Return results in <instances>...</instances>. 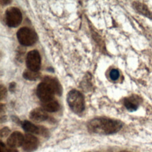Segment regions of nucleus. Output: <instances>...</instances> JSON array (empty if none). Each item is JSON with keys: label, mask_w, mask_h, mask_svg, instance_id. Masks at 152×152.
Instances as JSON below:
<instances>
[{"label": "nucleus", "mask_w": 152, "mask_h": 152, "mask_svg": "<svg viewBox=\"0 0 152 152\" xmlns=\"http://www.w3.org/2000/svg\"><path fill=\"white\" fill-rule=\"evenodd\" d=\"M24 137L20 132H14L12 133L7 140V144L11 148L17 147L23 145Z\"/></svg>", "instance_id": "obj_9"}, {"label": "nucleus", "mask_w": 152, "mask_h": 152, "mask_svg": "<svg viewBox=\"0 0 152 152\" xmlns=\"http://www.w3.org/2000/svg\"><path fill=\"white\" fill-rule=\"evenodd\" d=\"M23 148L26 152L34 151L38 145V140L31 134H26L24 136L23 143Z\"/></svg>", "instance_id": "obj_7"}, {"label": "nucleus", "mask_w": 152, "mask_h": 152, "mask_svg": "<svg viewBox=\"0 0 152 152\" xmlns=\"http://www.w3.org/2000/svg\"><path fill=\"white\" fill-rule=\"evenodd\" d=\"M22 14L16 7H10L5 12V22L10 27H17L22 21Z\"/></svg>", "instance_id": "obj_4"}, {"label": "nucleus", "mask_w": 152, "mask_h": 152, "mask_svg": "<svg viewBox=\"0 0 152 152\" xmlns=\"http://www.w3.org/2000/svg\"><path fill=\"white\" fill-rule=\"evenodd\" d=\"M141 101L142 99L140 96L137 95H132L129 97L125 99L124 103L125 107L129 111L133 112L138 109Z\"/></svg>", "instance_id": "obj_8"}, {"label": "nucleus", "mask_w": 152, "mask_h": 152, "mask_svg": "<svg viewBox=\"0 0 152 152\" xmlns=\"http://www.w3.org/2000/svg\"><path fill=\"white\" fill-rule=\"evenodd\" d=\"M7 152H18V151H17V150L14 149V148H11L8 149V150H7Z\"/></svg>", "instance_id": "obj_20"}, {"label": "nucleus", "mask_w": 152, "mask_h": 152, "mask_svg": "<svg viewBox=\"0 0 152 152\" xmlns=\"http://www.w3.org/2000/svg\"><path fill=\"white\" fill-rule=\"evenodd\" d=\"M42 106L43 110L49 112H56L59 109V104L58 102L53 99L42 102Z\"/></svg>", "instance_id": "obj_12"}, {"label": "nucleus", "mask_w": 152, "mask_h": 152, "mask_svg": "<svg viewBox=\"0 0 152 152\" xmlns=\"http://www.w3.org/2000/svg\"><path fill=\"white\" fill-rule=\"evenodd\" d=\"M124 152H125V151H124Z\"/></svg>", "instance_id": "obj_21"}, {"label": "nucleus", "mask_w": 152, "mask_h": 152, "mask_svg": "<svg viewBox=\"0 0 152 152\" xmlns=\"http://www.w3.org/2000/svg\"><path fill=\"white\" fill-rule=\"evenodd\" d=\"M39 73L37 72H34L30 70H26L23 73V77L27 80H34L39 77Z\"/></svg>", "instance_id": "obj_15"}, {"label": "nucleus", "mask_w": 152, "mask_h": 152, "mask_svg": "<svg viewBox=\"0 0 152 152\" xmlns=\"http://www.w3.org/2000/svg\"><path fill=\"white\" fill-rule=\"evenodd\" d=\"M5 88L3 87L2 86L1 87V99H2L3 98V96L5 95V93H6Z\"/></svg>", "instance_id": "obj_18"}, {"label": "nucleus", "mask_w": 152, "mask_h": 152, "mask_svg": "<svg viewBox=\"0 0 152 152\" xmlns=\"http://www.w3.org/2000/svg\"><path fill=\"white\" fill-rule=\"evenodd\" d=\"M9 129L7 128H4L1 131V137H5L7 135H8V132H9Z\"/></svg>", "instance_id": "obj_17"}, {"label": "nucleus", "mask_w": 152, "mask_h": 152, "mask_svg": "<svg viewBox=\"0 0 152 152\" xmlns=\"http://www.w3.org/2000/svg\"><path fill=\"white\" fill-rule=\"evenodd\" d=\"M17 37L20 44L26 46L33 45L37 39V34L28 27L20 28L17 33Z\"/></svg>", "instance_id": "obj_3"}, {"label": "nucleus", "mask_w": 152, "mask_h": 152, "mask_svg": "<svg viewBox=\"0 0 152 152\" xmlns=\"http://www.w3.org/2000/svg\"><path fill=\"white\" fill-rule=\"evenodd\" d=\"M109 76H110V79L113 81H115V80H118V78L119 77V71L116 69H112L109 73Z\"/></svg>", "instance_id": "obj_16"}, {"label": "nucleus", "mask_w": 152, "mask_h": 152, "mask_svg": "<svg viewBox=\"0 0 152 152\" xmlns=\"http://www.w3.org/2000/svg\"><path fill=\"white\" fill-rule=\"evenodd\" d=\"M1 151L5 152V145L3 144L2 142H1Z\"/></svg>", "instance_id": "obj_19"}, {"label": "nucleus", "mask_w": 152, "mask_h": 152, "mask_svg": "<svg viewBox=\"0 0 152 152\" xmlns=\"http://www.w3.org/2000/svg\"><path fill=\"white\" fill-rule=\"evenodd\" d=\"M122 124L115 119L107 118H94L87 125L90 132L100 134H111L117 132L121 129Z\"/></svg>", "instance_id": "obj_1"}, {"label": "nucleus", "mask_w": 152, "mask_h": 152, "mask_svg": "<svg viewBox=\"0 0 152 152\" xmlns=\"http://www.w3.org/2000/svg\"><path fill=\"white\" fill-rule=\"evenodd\" d=\"M132 7L140 14L143 15L150 19H152V13L145 4L140 2H134L132 3Z\"/></svg>", "instance_id": "obj_10"}, {"label": "nucleus", "mask_w": 152, "mask_h": 152, "mask_svg": "<svg viewBox=\"0 0 152 152\" xmlns=\"http://www.w3.org/2000/svg\"><path fill=\"white\" fill-rule=\"evenodd\" d=\"M67 102L71 109L76 113H81L85 108L84 97L77 90L70 91L67 96Z\"/></svg>", "instance_id": "obj_2"}, {"label": "nucleus", "mask_w": 152, "mask_h": 152, "mask_svg": "<svg viewBox=\"0 0 152 152\" xmlns=\"http://www.w3.org/2000/svg\"><path fill=\"white\" fill-rule=\"evenodd\" d=\"M55 93L54 89L46 82L43 81L37 87V95L42 102L53 99Z\"/></svg>", "instance_id": "obj_5"}, {"label": "nucleus", "mask_w": 152, "mask_h": 152, "mask_svg": "<svg viewBox=\"0 0 152 152\" xmlns=\"http://www.w3.org/2000/svg\"><path fill=\"white\" fill-rule=\"evenodd\" d=\"M26 65L28 69L30 71L37 72L40 69L41 58L37 50H31L27 53L26 57Z\"/></svg>", "instance_id": "obj_6"}, {"label": "nucleus", "mask_w": 152, "mask_h": 152, "mask_svg": "<svg viewBox=\"0 0 152 152\" xmlns=\"http://www.w3.org/2000/svg\"><path fill=\"white\" fill-rule=\"evenodd\" d=\"M21 125L23 129L27 132L34 134H38L40 132V129L38 126H36L28 121H23L21 124Z\"/></svg>", "instance_id": "obj_13"}, {"label": "nucleus", "mask_w": 152, "mask_h": 152, "mask_svg": "<svg viewBox=\"0 0 152 152\" xmlns=\"http://www.w3.org/2000/svg\"><path fill=\"white\" fill-rule=\"evenodd\" d=\"M30 117L36 121H43L48 119V116L46 114V111L43 109L36 108L30 112Z\"/></svg>", "instance_id": "obj_11"}, {"label": "nucleus", "mask_w": 152, "mask_h": 152, "mask_svg": "<svg viewBox=\"0 0 152 152\" xmlns=\"http://www.w3.org/2000/svg\"><path fill=\"white\" fill-rule=\"evenodd\" d=\"M44 81L50 84V86L54 89L56 93H58L59 94H61V88L60 84L55 79L50 77H45L44 79Z\"/></svg>", "instance_id": "obj_14"}]
</instances>
